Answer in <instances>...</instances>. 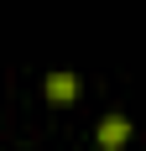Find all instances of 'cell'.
Returning a JSON list of instances; mask_svg holds the SVG:
<instances>
[{
    "instance_id": "7a4b0ae2",
    "label": "cell",
    "mask_w": 146,
    "mask_h": 151,
    "mask_svg": "<svg viewBox=\"0 0 146 151\" xmlns=\"http://www.w3.org/2000/svg\"><path fill=\"white\" fill-rule=\"evenodd\" d=\"M94 141H99V151H120L131 141V120H125V115H104L99 130H94Z\"/></svg>"
},
{
    "instance_id": "6da1fadb",
    "label": "cell",
    "mask_w": 146,
    "mask_h": 151,
    "mask_svg": "<svg viewBox=\"0 0 146 151\" xmlns=\"http://www.w3.org/2000/svg\"><path fill=\"white\" fill-rule=\"evenodd\" d=\"M42 94H47V104H73L78 94H84V83H78V73H68V68H58V73H47V83H42Z\"/></svg>"
}]
</instances>
